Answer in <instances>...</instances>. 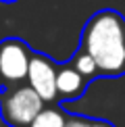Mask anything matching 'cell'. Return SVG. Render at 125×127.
<instances>
[{"label": "cell", "mask_w": 125, "mask_h": 127, "mask_svg": "<svg viewBox=\"0 0 125 127\" xmlns=\"http://www.w3.org/2000/svg\"><path fill=\"white\" fill-rule=\"evenodd\" d=\"M0 2H4V4H13V2H19V0H0Z\"/></svg>", "instance_id": "cell-8"}, {"label": "cell", "mask_w": 125, "mask_h": 127, "mask_svg": "<svg viewBox=\"0 0 125 127\" xmlns=\"http://www.w3.org/2000/svg\"><path fill=\"white\" fill-rule=\"evenodd\" d=\"M2 92H4V83L0 81V96H2Z\"/></svg>", "instance_id": "cell-9"}, {"label": "cell", "mask_w": 125, "mask_h": 127, "mask_svg": "<svg viewBox=\"0 0 125 127\" xmlns=\"http://www.w3.org/2000/svg\"><path fill=\"white\" fill-rule=\"evenodd\" d=\"M33 52L35 50L21 38L0 40V81L4 88L27 81Z\"/></svg>", "instance_id": "cell-3"}, {"label": "cell", "mask_w": 125, "mask_h": 127, "mask_svg": "<svg viewBox=\"0 0 125 127\" xmlns=\"http://www.w3.org/2000/svg\"><path fill=\"white\" fill-rule=\"evenodd\" d=\"M56 79H59V63L44 52H33L27 73V83L44 98L46 104L59 102Z\"/></svg>", "instance_id": "cell-4"}, {"label": "cell", "mask_w": 125, "mask_h": 127, "mask_svg": "<svg viewBox=\"0 0 125 127\" xmlns=\"http://www.w3.org/2000/svg\"><path fill=\"white\" fill-rule=\"evenodd\" d=\"M92 86V79L77 69V65L71 59L67 63L59 65V79H56V90H59V102H73L79 100L83 94L88 92V88Z\"/></svg>", "instance_id": "cell-5"}, {"label": "cell", "mask_w": 125, "mask_h": 127, "mask_svg": "<svg viewBox=\"0 0 125 127\" xmlns=\"http://www.w3.org/2000/svg\"><path fill=\"white\" fill-rule=\"evenodd\" d=\"M44 106V98L27 81L4 88L0 96V117L8 127H29Z\"/></svg>", "instance_id": "cell-2"}, {"label": "cell", "mask_w": 125, "mask_h": 127, "mask_svg": "<svg viewBox=\"0 0 125 127\" xmlns=\"http://www.w3.org/2000/svg\"><path fill=\"white\" fill-rule=\"evenodd\" d=\"M65 127H115V123L106 119H96V117H83L77 113L67 115V125Z\"/></svg>", "instance_id": "cell-7"}, {"label": "cell", "mask_w": 125, "mask_h": 127, "mask_svg": "<svg viewBox=\"0 0 125 127\" xmlns=\"http://www.w3.org/2000/svg\"><path fill=\"white\" fill-rule=\"evenodd\" d=\"M79 48L96 61L100 79L125 75V17L115 8L96 10L86 21Z\"/></svg>", "instance_id": "cell-1"}, {"label": "cell", "mask_w": 125, "mask_h": 127, "mask_svg": "<svg viewBox=\"0 0 125 127\" xmlns=\"http://www.w3.org/2000/svg\"><path fill=\"white\" fill-rule=\"evenodd\" d=\"M67 110H62L61 102L46 104L38 113V117L29 123V127H65L67 125Z\"/></svg>", "instance_id": "cell-6"}]
</instances>
